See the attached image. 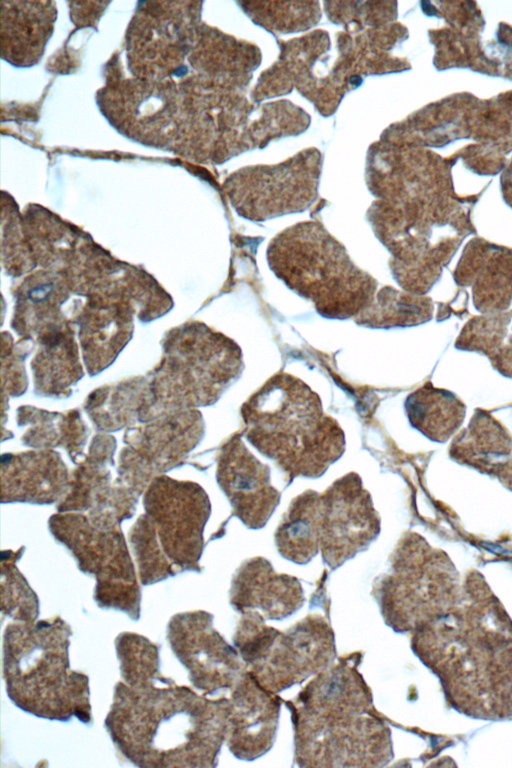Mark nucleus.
Segmentation results:
<instances>
[{"mask_svg": "<svg viewBox=\"0 0 512 768\" xmlns=\"http://www.w3.org/2000/svg\"><path fill=\"white\" fill-rule=\"evenodd\" d=\"M384 160L389 168L368 169V187L377 200L367 219L390 254L389 269L399 287L426 295L464 239L476 234L472 210L480 194L456 193L453 154L393 144Z\"/></svg>", "mask_w": 512, "mask_h": 768, "instance_id": "f257e3e1", "label": "nucleus"}, {"mask_svg": "<svg viewBox=\"0 0 512 768\" xmlns=\"http://www.w3.org/2000/svg\"><path fill=\"white\" fill-rule=\"evenodd\" d=\"M411 647L435 673L457 710L512 715V621L478 572L411 632Z\"/></svg>", "mask_w": 512, "mask_h": 768, "instance_id": "f03ea898", "label": "nucleus"}, {"mask_svg": "<svg viewBox=\"0 0 512 768\" xmlns=\"http://www.w3.org/2000/svg\"><path fill=\"white\" fill-rule=\"evenodd\" d=\"M106 726L138 766L214 767L227 737L228 698L153 687L149 679L119 683Z\"/></svg>", "mask_w": 512, "mask_h": 768, "instance_id": "7ed1b4c3", "label": "nucleus"}, {"mask_svg": "<svg viewBox=\"0 0 512 768\" xmlns=\"http://www.w3.org/2000/svg\"><path fill=\"white\" fill-rule=\"evenodd\" d=\"M356 654L315 675L292 700L294 762L299 767H383L393 758L391 731L373 705Z\"/></svg>", "mask_w": 512, "mask_h": 768, "instance_id": "20e7f679", "label": "nucleus"}, {"mask_svg": "<svg viewBox=\"0 0 512 768\" xmlns=\"http://www.w3.org/2000/svg\"><path fill=\"white\" fill-rule=\"evenodd\" d=\"M242 435L291 482L316 479L345 452V434L319 395L300 378L278 372L242 404Z\"/></svg>", "mask_w": 512, "mask_h": 768, "instance_id": "39448f33", "label": "nucleus"}, {"mask_svg": "<svg viewBox=\"0 0 512 768\" xmlns=\"http://www.w3.org/2000/svg\"><path fill=\"white\" fill-rule=\"evenodd\" d=\"M266 260L287 288L313 304L323 318H355L373 300L378 282L345 246L316 221L287 227L267 245Z\"/></svg>", "mask_w": 512, "mask_h": 768, "instance_id": "423d86ee", "label": "nucleus"}, {"mask_svg": "<svg viewBox=\"0 0 512 768\" xmlns=\"http://www.w3.org/2000/svg\"><path fill=\"white\" fill-rule=\"evenodd\" d=\"M69 627L59 618L7 626L4 678L7 693L21 709L66 721L90 720L88 678L71 671Z\"/></svg>", "mask_w": 512, "mask_h": 768, "instance_id": "0eeeda50", "label": "nucleus"}, {"mask_svg": "<svg viewBox=\"0 0 512 768\" xmlns=\"http://www.w3.org/2000/svg\"><path fill=\"white\" fill-rule=\"evenodd\" d=\"M392 144L441 148L474 141L453 154L477 175L494 176L512 151V90L487 99L459 92L430 103L388 130Z\"/></svg>", "mask_w": 512, "mask_h": 768, "instance_id": "6e6552de", "label": "nucleus"}, {"mask_svg": "<svg viewBox=\"0 0 512 768\" xmlns=\"http://www.w3.org/2000/svg\"><path fill=\"white\" fill-rule=\"evenodd\" d=\"M389 562V570L374 581L372 595L386 625L398 633H410L460 584L447 554L416 532L401 536Z\"/></svg>", "mask_w": 512, "mask_h": 768, "instance_id": "1a4fd4ad", "label": "nucleus"}, {"mask_svg": "<svg viewBox=\"0 0 512 768\" xmlns=\"http://www.w3.org/2000/svg\"><path fill=\"white\" fill-rule=\"evenodd\" d=\"M318 531L319 550L331 570L367 550L377 539L381 518L358 473L341 476L319 493Z\"/></svg>", "mask_w": 512, "mask_h": 768, "instance_id": "9d476101", "label": "nucleus"}, {"mask_svg": "<svg viewBox=\"0 0 512 768\" xmlns=\"http://www.w3.org/2000/svg\"><path fill=\"white\" fill-rule=\"evenodd\" d=\"M300 158L274 167L245 168L231 175L224 188L236 212L262 222L310 207L317 198L320 167L300 168Z\"/></svg>", "mask_w": 512, "mask_h": 768, "instance_id": "9b49d317", "label": "nucleus"}, {"mask_svg": "<svg viewBox=\"0 0 512 768\" xmlns=\"http://www.w3.org/2000/svg\"><path fill=\"white\" fill-rule=\"evenodd\" d=\"M335 658L329 621L310 614L287 630H278L265 653L246 670L263 688L278 694L324 671Z\"/></svg>", "mask_w": 512, "mask_h": 768, "instance_id": "f8f14e48", "label": "nucleus"}, {"mask_svg": "<svg viewBox=\"0 0 512 768\" xmlns=\"http://www.w3.org/2000/svg\"><path fill=\"white\" fill-rule=\"evenodd\" d=\"M213 617L204 611L175 615L167 638L188 669L193 685L207 694L231 690L246 669L235 647L214 629Z\"/></svg>", "mask_w": 512, "mask_h": 768, "instance_id": "ddd939ff", "label": "nucleus"}, {"mask_svg": "<svg viewBox=\"0 0 512 768\" xmlns=\"http://www.w3.org/2000/svg\"><path fill=\"white\" fill-rule=\"evenodd\" d=\"M167 343L188 364V388L199 405L215 403L244 370L240 346L203 323L192 322L172 331Z\"/></svg>", "mask_w": 512, "mask_h": 768, "instance_id": "4468645a", "label": "nucleus"}, {"mask_svg": "<svg viewBox=\"0 0 512 768\" xmlns=\"http://www.w3.org/2000/svg\"><path fill=\"white\" fill-rule=\"evenodd\" d=\"M217 481L233 514L248 528H263L279 505L281 493L271 484L270 467L246 447L240 433L221 447Z\"/></svg>", "mask_w": 512, "mask_h": 768, "instance_id": "2eb2a0df", "label": "nucleus"}, {"mask_svg": "<svg viewBox=\"0 0 512 768\" xmlns=\"http://www.w3.org/2000/svg\"><path fill=\"white\" fill-rule=\"evenodd\" d=\"M283 701L244 670L228 698L226 741L237 759L254 761L272 748Z\"/></svg>", "mask_w": 512, "mask_h": 768, "instance_id": "dca6fc26", "label": "nucleus"}, {"mask_svg": "<svg viewBox=\"0 0 512 768\" xmlns=\"http://www.w3.org/2000/svg\"><path fill=\"white\" fill-rule=\"evenodd\" d=\"M423 11L444 19V26L429 30L435 48L433 64L442 71L466 68L485 74L487 70L482 33L485 20L475 1L422 3Z\"/></svg>", "mask_w": 512, "mask_h": 768, "instance_id": "f3484780", "label": "nucleus"}, {"mask_svg": "<svg viewBox=\"0 0 512 768\" xmlns=\"http://www.w3.org/2000/svg\"><path fill=\"white\" fill-rule=\"evenodd\" d=\"M229 599L240 614L253 611L265 620H283L303 606L305 595L298 578L276 572L270 561L256 556L235 572Z\"/></svg>", "mask_w": 512, "mask_h": 768, "instance_id": "a211bd4d", "label": "nucleus"}, {"mask_svg": "<svg viewBox=\"0 0 512 768\" xmlns=\"http://www.w3.org/2000/svg\"><path fill=\"white\" fill-rule=\"evenodd\" d=\"M459 287H469L480 314L508 310L512 303V248L481 237L469 240L452 271Z\"/></svg>", "mask_w": 512, "mask_h": 768, "instance_id": "6ab92c4d", "label": "nucleus"}, {"mask_svg": "<svg viewBox=\"0 0 512 768\" xmlns=\"http://www.w3.org/2000/svg\"><path fill=\"white\" fill-rule=\"evenodd\" d=\"M449 455L462 465L496 478L512 491V436L486 410H475L468 426L453 438Z\"/></svg>", "mask_w": 512, "mask_h": 768, "instance_id": "aec40b11", "label": "nucleus"}, {"mask_svg": "<svg viewBox=\"0 0 512 768\" xmlns=\"http://www.w3.org/2000/svg\"><path fill=\"white\" fill-rule=\"evenodd\" d=\"M132 313V307L124 302L91 298L79 331L85 363L89 369L98 372L114 360L131 337Z\"/></svg>", "mask_w": 512, "mask_h": 768, "instance_id": "412c9836", "label": "nucleus"}, {"mask_svg": "<svg viewBox=\"0 0 512 768\" xmlns=\"http://www.w3.org/2000/svg\"><path fill=\"white\" fill-rule=\"evenodd\" d=\"M53 2H2V57L13 65H34L49 39L56 10Z\"/></svg>", "mask_w": 512, "mask_h": 768, "instance_id": "4be33fe9", "label": "nucleus"}, {"mask_svg": "<svg viewBox=\"0 0 512 768\" xmlns=\"http://www.w3.org/2000/svg\"><path fill=\"white\" fill-rule=\"evenodd\" d=\"M404 408L410 425L433 442L445 443L462 425L465 404L451 391L427 382L411 392Z\"/></svg>", "mask_w": 512, "mask_h": 768, "instance_id": "5701e85b", "label": "nucleus"}, {"mask_svg": "<svg viewBox=\"0 0 512 768\" xmlns=\"http://www.w3.org/2000/svg\"><path fill=\"white\" fill-rule=\"evenodd\" d=\"M318 505L319 492L312 489L291 501L275 531L277 551L286 560L305 565L320 551Z\"/></svg>", "mask_w": 512, "mask_h": 768, "instance_id": "b1692460", "label": "nucleus"}, {"mask_svg": "<svg viewBox=\"0 0 512 768\" xmlns=\"http://www.w3.org/2000/svg\"><path fill=\"white\" fill-rule=\"evenodd\" d=\"M455 348L485 355L502 376L512 378V309L472 316Z\"/></svg>", "mask_w": 512, "mask_h": 768, "instance_id": "393cba45", "label": "nucleus"}, {"mask_svg": "<svg viewBox=\"0 0 512 768\" xmlns=\"http://www.w3.org/2000/svg\"><path fill=\"white\" fill-rule=\"evenodd\" d=\"M433 312L434 303L430 297L383 286L354 321L374 329L411 327L430 321Z\"/></svg>", "mask_w": 512, "mask_h": 768, "instance_id": "a878e982", "label": "nucleus"}, {"mask_svg": "<svg viewBox=\"0 0 512 768\" xmlns=\"http://www.w3.org/2000/svg\"><path fill=\"white\" fill-rule=\"evenodd\" d=\"M487 75L512 81V25L500 22L495 39L484 46Z\"/></svg>", "mask_w": 512, "mask_h": 768, "instance_id": "bb28decb", "label": "nucleus"}, {"mask_svg": "<svg viewBox=\"0 0 512 768\" xmlns=\"http://www.w3.org/2000/svg\"><path fill=\"white\" fill-rule=\"evenodd\" d=\"M500 188L505 203L512 208V157L501 172Z\"/></svg>", "mask_w": 512, "mask_h": 768, "instance_id": "cd10ccee", "label": "nucleus"}]
</instances>
